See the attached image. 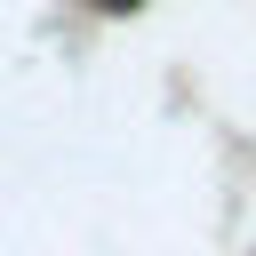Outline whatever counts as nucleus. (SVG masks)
<instances>
[{
  "mask_svg": "<svg viewBox=\"0 0 256 256\" xmlns=\"http://www.w3.org/2000/svg\"><path fill=\"white\" fill-rule=\"evenodd\" d=\"M96 16H128V8H144V0H88Z\"/></svg>",
  "mask_w": 256,
  "mask_h": 256,
  "instance_id": "obj_1",
  "label": "nucleus"
}]
</instances>
